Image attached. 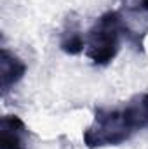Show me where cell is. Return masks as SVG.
Listing matches in <instances>:
<instances>
[{"label":"cell","mask_w":148,"mask_h":149,"mask_svg":"<svg viewBox=\"0 0 148 149\" xmlns=\"http://www.w3.org/2000/svg\"><path fill=\"white\" fill-rule=\"evenodd\" d=\"M125 21L118 10H106L91 26L85 37V54L96 66H108L120 50Z\"/></svg>","instance_id":"cell-2"},{"label":"cell","mask_w":148,"mask_h":149,"mask_svg":"<svg viewBox=\"0 0 148 149\" xmlns=\"http://www.w3.org/2000/svg\"><path fill=\"white\" fill-rule=\"evenodd\" d=\"M148 128V92L132 95L120 108H94L92 123L84 130L89 149L115 148Z\"/></svg>","instance_id":"cell-1"},{"label":"cell","mask_w":148,"mask_h":149,"mask_svg":"<svg viewBox=\"0 0 148 149\" xmlns=\"http://www.w3.org/2000/svg\"><path fill=\"white\" fill-rule=\"evenodd\" d=\"M59 49L68 56H78L84 52L85 38L82 37V33L75 23H70V21L66 23V28H65L61 40H59Z\"/></svg>","instance_id":"cell-5"},{"label":"cell","mask_w":148,"mask_h":149,"mask_svg":"<svg viewBox=\"0 0 148 149\" xmlns=\"http://www.w3.org/2000/svg\"><path fill=\"white\" fill-rule=\"evenodd\" d=\"M28 66L7 47H2L0 50V74H2V95L5 97L14 85H18L23 76L26 74Z\"/></svg>","instance_id":"cell-4"},{"label":"cell","mask_w":148,"mask_h":149,"mask_svg":"<svg viewBox=\"0 0 148 149\" xmlns=\"http://www.w3.org/2000/svg\"><path fill=\"white\" fill-rule=\"evenodd\" d=\"M120 3L131 12H148V0H120Z\"/></svg>","instance_id":"cell-6"},{"label":"cell","mask_w":148,"mask_h":149,"mask_svg":"<svg viewBox=\"0 0 148 149\" xmlns=\"http://www.w3.org/2000/svg\"><path fill=\"white\" fill-rule=\"evenodd\" d=\"M28 127L16 114L0 120V149H28Z\"/></svg>","instance_id":"cell-3"}]
</instances>
